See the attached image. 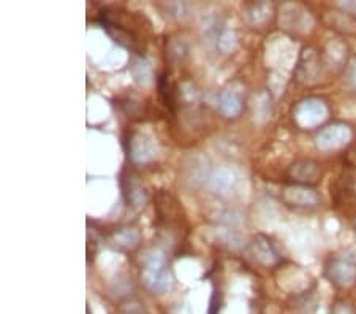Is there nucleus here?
Wrapping results in <instances>:
<instances>
[{
  "label": "nucleus",
  "mask_w": 356,
  "mask_h": 314,
  "mask_svg": "<svg viewBox=\"0 0 356 314\" xmlns=\"http://www.w3.org/2000/svg\"><path fill=\"white\" fill-rule=\"evenodd\" d=\"M100 22L114 42L122 45L131 53L143 54L146 51L151 24L145 16L118 7H108L100 11Z\"/></svg>",
  "instance_id": "1"
},
{
  "label": "nucleus",
  "mask_w": 356,
  "mask_h": 314,
  "mask_svg": "<svg viewBox=\"0 0 356 314\" xmlns=\"http://www.w3.org/2000/svg\"><path fill=\"white\" fill-rule=\"evenodd\" d=\"M141 281L149 292L156 295H163L173 288V276L162 253L152 249L143 256Z\"/></svg>",
  "instance_id": "2"
},
{
  "label": "nucleus",
  "mask_w": 356,
  "mask_h": 314,
  "mask_svg": "<svg viewBox=\"0 0 356 314\" xmlns=\"http://www.w3.org/2000/svg\"><path fill=\"white\" fill-rule=\"evenodd\" d=\"M156 210H157V222L162 232L175 235L176 232L182 230L186 226V214L181 208L177 200L171 196L170 192H159L156 198Z\"/></svg>",
  "instance_id": "3"
},
{
  "label": "nucleus",
  "mask_w": 356,
  "mask_h": 314,
  "mask_svg": "<svg viewBox=\"0 0 356 314\" xmlns=\"http://www.w3.org/2000/svg\"><path fill=\"white\" fill-rule=\"evenodd\" d=\"M330 110L325 100L317 99V97H307L293 110V118H295L296 124L302 129H314L323 124L328 118Z\"/></svg>",
  "instance_id": "4"
},
{
  "label": "nucleus",
  "mask_w": 356,
  "mask_h": 314,
  "mask_svg": "<svg viewBox=\"0 0 356 314\" xmlns=\"http://www.w3.org/2000/svg\"><path fill=\"white\" fill-rule=\"evenodd\" d=\"M325 276L339 289L356 284V262L347 256H332L325 264Z\"/></svg>",
  "instance_id": "5"
},
{
  "label": "nucleus",
  "mask_w": 356,
  "mask_h": 314,
  "mask_svg": "<svg viewBox=\"0 0 356 314\" xmlns=\"http://www.w3.org/2000/svg\"><path fill=\"white\" fill-rule=\"evenodd\" d=\"M352 136L353 132L348 124L332 123L320 130L317 136H315V143H317V148L320 151L331 152L347 146L352 141Z\"/></svg>",
  "instance_id": "6"
},
{
  "label": "nucleus",
  "mask_w": 356,
  "mask_h": 314,
  "mask_svg": "<svg viewBox=\"0 0 356 314\" xmlns=\"http://www.w3.org/2000/svg\"><path fill=\"white\" fill-rule=\"evenodd\" d=\"M280 198L291 208H317L321 203V196L315 187L295 185V182L282 187Z\"/></svg>",
  "instance_id": "7"
},
{
  "label": "nucleus",
  "mask_w": 356,
  "mask_h": 314,
  "mask_svg": "<svg viewBox=\"0 0 356 314\" xmlns=\"http://www.w3.org/2000/svg\"><path fill=\"white\" fill-rule=\"evenodd\" d=\"M127 152L130 161L136 165H145L156 161L159 156V148L156 140L146 134L134 130L127 140Z\"/></svg>",
  "instance_id": "8"
},
{
  "label": "nucleus",
  "mask_w": 356,
  "mask_h": 314,
  "mask_svg": "<svg viewBox=\"0 0 356 314\" xmlns=\"http://www.w3.org/2000/svg\"><path fill=\"white\" fill-rule=\"evenodd\" d=\"M331 197L336 207H348L356 202V168L353 165L343 167L334 185H331Z\"/></svg>",
  "instance_id": "9"
},
{
  "label": "nucleus",
  "mask_w": 356,
  "mask_h": 314,
  "mask_svg": "<svg viewBox=\"0 0 356 314\" xmlns=\"http://www.w3.org/2000/svg\"><path fill=\"white\" fill-rule=\"evenodd\" d=\"M120 189H122V197L131 210H141L147 202V191L141 178L135 171L125 168L120 175Z\"/></svg>",
  "instance_id": "10"
},
{
  "label": "nucleus",
  "mask_w": 356,
  "mask_h": 314,
  "mask_svg": "<svg viewBox=\"0 0 356 314\" xmlns=\"http://www.w3.org/2000/svg\"><path fill=\"white\" fill-rule=\"evenodd\" d=\"M286 175L295 185L302 186H315L320 182L321 176H323V170H321L320 162L314 161V159H300V161L293 162Z\"/></svg>",
  "instance_id": "11"
},
{
  "label": "nucleus",
  "mask_w": 356,
  "mask_h": 314,
  "mask_svg": "<svg viewBox=\"0 0 356 314\" xmlns=\"http://www.w3.org/2000/svg\"><path fill=\"white\" fill-rule=\"evenodd\" d=\"M280 26L285 31L304 33L311 31L312 16L309 15V11L300 7V5H286V7H284L282 13H280Z\"/></svg>",
  "instance_id": "12"
},
{
  "label": "nucleus",
  "mask_w": 356,
  "mask_h": 314,
  "mask_svg": "<svg viewBox=\"0 0 356 314\" xmlns=\"http://www.w3.org/2000/svg\"><path fill=\"white\" fill-rule=\"evenodd\" d=\"M211 191L220 197H232L238 187V176L229 168H217L209 176Z\"/></svg>",
  "instance_id": "13"
},
{
  "label": "nucleus",
  "mask_w": 356,
  "mask_h": 314,
  "mask_svg": "<svg viewBox=\"0 0 356 314\" xmlns=\"http://www.w3.org/2000/svg\"><path fill=\"white\" fill-rule=\"evenodd\" d=\"M252 251L257 257V260L265 267H274L280 264V256L277 249L274 248L271 240L266 235H255L252 240Z\"/></svg>",
  "instance_id": "14"
},
{
  "label": "nucleus",
  "mask_w": 356,
  "mask_h": 314,
  "mask_svg": "<svg viewBox=\"0 0 356 314\" xmlns=\"http://www.w3.org/2000/svg\"><path fill=\"white\" fill-rule=\"evenodd\" d=\"M243 108V88L238 83L229 84L220 94V111L228 118L239 114Z\"/></svg>",
  "instance_id": "15"
},
{
  "label": "nucleus",
  "mask_w": 356,
  "mask_h": 314,
  "mask_svg": "<svg viewBox=\"0 0 356 314\" xmlns=\"http://www.w3.org/2000/svg\"><path fill=\"white\" fill-rule=\"evenodd\" d=\"M325 22L334 31L346 33V36H356V16L346 10H332L325 15Z\"/></svg>",
  "instance_id": "16"
},
{
  "label": "nucleus",
  "mask_w": 356,
  "mask_h": 314,
  "mask_svg": "<svg viewBox=\"0 0 356 314\" xmlns=\"http://www.w3.org/2000/svg\"><path fill=\"white\" fill-rule=\"evenodd\" d=\"M321 70V62H320V56L317 54V51L309 48L304 49V53L300 59V64H298V75L304 79V81H312V79H317Z\"/></svg>",
  "instance_id": "17"
},
{
  "label": "nucleus",
  "mask_w": 356,
  "mask_h": 314,
  "mask_svg": "<svg viewBox=\"0 0 356 314\" xmlns=\"http://www.w3.org/2000/svg\"><path fill=\"white\" fill-rule=\"evenodd\" d=\"M216 242L222 248H227L229 251H238L244 246V237L239 232L225 227L216 228Z\"/></svg>",
  "instance_id": "18"
},
{
  "label": "nucleus",
  "mask_w": 356,
  "mask_h": 314,
  "mask_svg": "<svg viewBox=\"0 0 356 314\" xmlns=\"http://www.w3.org/2000/svg\"><path fill=\"white\" fill-rule=\"evenodd\" d=\"M247 13H249V19L254 26H261L271 19L273 16V7L266 2H260V3H254L250 5L249 10H247Z\"/></svg>",
  "instance_id": "19"
},
{
  "label": "nucleus",
  "mask_w": 356,
  "mask_h": 314,
  "mask_svg": "<svg viewBox=\"0 0 356 314\" xmlns=\"http://www.w3.org/2000/svg\"><path fill=\"white\" fill-rule=\"evenodd\" d=\"M113 242L116 243L119 248L134 249L138 242H140V235H138V232L134 230V228H120V230L114 233Z\"/></svg>",
  "instance_id": "20"
},
{
  "label": "nucleus",
  "mask_w": 356,
  "mask_h": 314,
  "mask_svg": "<svg viewBox=\"0 0 356 314\" xmlns=\"http://www.w3.org/2000/svg\"><path fill=\"white\" fill-rule=\"evenodd\" d=\"M120 314H145V305L136 299H129L120 305Z\"/></svg>",
  "instance_id": "21"
},
{
  "label": "nucleus",
  "mask_w": 356,
  "mask_h": 314,
  "mask_svg": "<svg viewBox=\"0 0 356 314\" xmlns=\"http://www.w3.org/2000/svg\"><path fill=\"white\" fill-rule=\"evenodd\" d=\"M331 314H356L353 306L346 304V301H337V304L332 306Z\"/></svg>",
  "instance_id": "22"
},
{
  "label": "nucleus",
  "mask_w": 356,
  "mask_h": 314,
  "mask_svg": "<svg viewBox=\"0 0 356 314\" xmlns=\"http://www.w3.org/2000/svg\"><path fill=\"white\" fill-rule=\"evenodd\" d=\"M343 8H346V11H348V13H356V2L346 3L343 5Z\"/></svg>",
  "instance_id": "23"
},
{
  "label": "nucleus",
  "mask_w": 356,
  "mask_h": 314,
  "mask_svg": "<svg viewBox=\"0 0 356 314\" xmlns=\"http://www.w3.org/2000/svg\"><path fill=\"white\" fill-rule=\"evenodd\" d=\"M352 81H353L355 88H356V62H355V64H353V68H352Z\"/></svg>",
  "instance_id": "24"
}]
</instances>
